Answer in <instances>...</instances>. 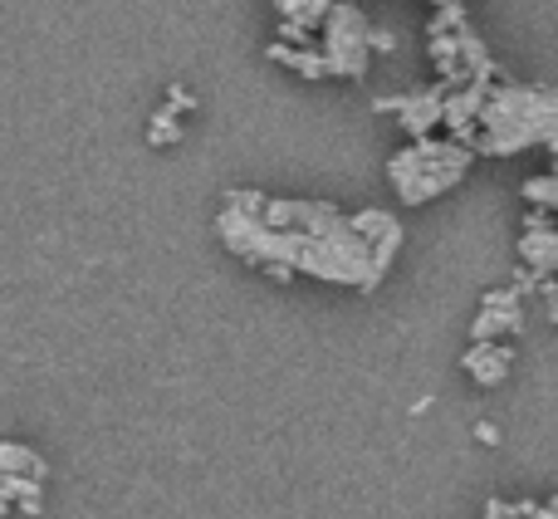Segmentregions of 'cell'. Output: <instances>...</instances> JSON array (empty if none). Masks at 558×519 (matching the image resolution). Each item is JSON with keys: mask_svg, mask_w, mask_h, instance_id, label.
<instances>
[{"mask_svg": "<svg viewBox=\"0 0 558 519\" xmlns=\"http://www.w3.org/2000/svg\"><path fill=\"white\" fill-rule=\"evenodd\" d=\"M216 236L235 260L265 269L279 285L314 275L324 285L373 294L387 275L377 245L357 226V212L348 216L328 202H308V196H270L255 186H231L221 216H216Z\"/></svg>", "mask_w": 558, "mask_h": 519, "instance_id": "6da1fadb", "label": "cell"}, {"mask_svg": "<svg viewBox=\"0 0 558 519\" xmlns=\"http://www.w3.org/2000/svg\"><path fill=\"white\" fill-rule=\"evenodd\" d=\"M530 147H549L558 157V88L549 84H514L500 79L485 98L475 153L481 157H520Z\"/></svg>", "mask_w": 558, "mask_h": 519, "instance_id": "7a4b0ae2", "label": "cell"}, {"mask_svg": "<svg viewBox=\"0 0 558 519\" xmlns=\"http://www.w3.org/2000/svg\"><path fill=\"white\" fill-rule=\"evenodd\" d=\"M471 143H456V137H422V143H407L402 153L387 157V182H392L397 202L402 206H426L436 196H446L451 186H461L471 177L475 162Z\"/></svg>", "mask_w": 558, "mask_h": 519, "instance_id": "3957f363", "label": "cell"}, {"mask_svg": "<svg viewBox=\"0 0 558 519\" xmlns=\"http://www.w3.org/2000/svg\"><path fill=\"white\" fill-rule=\"evenodd\" d=\"M318 49H324L333 79H353V84L367 79V64H373V25H367V15L353 0H338L333 5L324 35H318Z\"/></svg>", "mask_w": 558, "mask_h": 519, "instance_id": "277c9868", "label": "cell"}, {"mask_svg": "<svg viewBox=\"0 0 558 519\" xmlns=\"http://www.w3.org/2000/svg\"><path fill=\"white\" fill-rule=\"evenodd\" d=\"M446 94H451V84L436 79L432 88H416V94L373 98V108L377 113H392L397 123H402V133L412 137V143H422V137H436V128H446Z\"/></svg>", "mask_w": 558, "mask_h": 519, "instance_id": "5b68a950", "label": "cell"}, {"mask_svg": "<svg viewBox=\"0 0 558 519\" xmlns=\"http://www.w3.org/2000/svg\"><path fill=\"white\" fill-rule=\"evenodd\" d=\"M524 328V294L520 289H490L481 299V314L471 318V343H510Z\"/></svg>", "mask_w": 558, "mask_h": 519, "instance_id": "8992f818", "label": "cell"}, {"mask_svg": "<svg viewBox=\"0 0 558 519\" xmlns=\"http://www.w3.org/2000/svg\"><path fill=\"white\" fill-rule=\"evenodd\" d=\"M490 88L495 84H465V88H451V94H446V137L475 147V133H481V113H485Z\"/></svg>", "mask_w": 558, "mask_h": 519, "instance_id": "52a82bcc", "label": "cell"}, {"mask_svg": "<svg viewBox=\"0 0 558 519\" xmlns=\"http://www.w3.org/2000/svg\"><path fill=\"white\" fill-rule=\"evenodd\" d=\"M461 367L471 373V383L500 387L505 377H510V367H514V353H510V343H471L465 348V358H461Z\"/></svg>", "mask_w": 558, "mask_h": 519, "instance_id": "ba28073f", "label": "cell"}, {"mask_svg": "<svg viewBox=\"0 0 558 519\" xmlns=\"http://www.w3.org/2000/svg\"><path fill=\"white\" fill-rule=\"evenodd\" d=\"M520 265H530L544 279H558V226H534L520 236Z\"/></svg>", "mask_w": 558, "mask_h": 519, "instance_id": "9c48e42d", "label": "cell"}, {"mask_svg": "<svg viewBox=\"0 0 558 519\" xmlns=\"http://www.w3.org/2000/svg\"><path fill=\"white\" fill-rule=\"evenodd\" d=\"M265 59L270 64H284V69H294L299 79H333L328 74V59H324V49H299V45H284V39H270L265 45Z\"/></svg>", "mask_w": 558, "mask_h": 519, "instance_id": "30bf717a", "label": "cell"}, {"mask_svg": "<svg viewBox=\"0 0 558 519\" xmlns=\"http://www.w3.org/2000/svg\"><path fill=\"white\" fill-rule=\"evenodd\" d=\"M338 0H275V20H289V25H304L324 35L328 15H333Z\"/></svg>", "mask_w": 558, "mask_h": 519, "instance_id": "8fae6325", "label": "cell"}, {"mask_svg": "<svg viewBox=\"0 0 558 519\" xmlns=\"http://www.w3.org/2000/svg\"><path fill=\"white\" fill-rule=\"evenodd\" d=\"M0 500H5V510L39 515V505H45V481H25V475H0Z\"/></svg>", "mask_w": 558, "mask_h": 519, "instance_id": "7c38bea8", "label": "cell"}, {"mask_svg": "<svg viewBox=\"0 0 558 519\" xmlns=\"http://www.w3.org/2000/svg\"><path fill=\"white\" fill-rule=\"evenodd\" d=\"M45 456L39 451H29V446H20V442H5L0 446V475H25V481H45Z\"/></svg>", "mask_w": 558, "mask_h": 519, "instance_id": "4fadbf2b", "label": "cell"}, {"mask_svg": "<svg viewBox=\"0 0 558 519\" xmlns=\"http://www.w3.org/2000/svg\"><path fill=\"white\" fill-rule=\"evenodd\" d=\"M182 137H186L182 113H177V108H157L153 123H147V143H153V147H177Z\"/></svg>", "mask_w": 558, "mask_h": 519, "instance_id": "5bb4252c", "label": "cell"}, {"mask_svg": "<svg viewBox=\"0 0 558 519\" xmlns=\"http://www.w3.org/2000/svg\"><path fill=\"white\" fill-rule=\"evenodd\" d=\"M524 202L539 206V212H554L558 216V162H554V172L530 177V182H524Z\"/></svg>", "mask_w": 558, "mask_h": 519, "instance_id": "9a60e30c", "label": "cell"}, {"mask_svg": "<svg viewBox=\"0 0 558 519\" xmlns=\"http://www.w3.org/2000/svg\"><path fill=\"white\" fill-rule=\"evenodd\" d=\"M485 519H549V505L539 500H490L485 505Z\"/></svg>", "mask_w": 558, "mask_h": 519, "instance_id": "2e32d148", "label": "cell"}, {"mask_svg": "<svg viewBox=\"0 0 558 519\" xmlns=\"http://www.w3.org/2000/svg\"><path fill=\"white\" fill-rule=\"evenodd\" d=\"M465 25H471L465 5H441L432 20H426V35H451V29H465Z\"/></svg>", "mask_w": 558, "mask_h": 519, "instance_id": "e0dca14e", "label": "cell"}, {"mask_svg": "<svg viewBox=\"0 0 558 519\" xmlns=\"http://www.w3.org/2000/svg\"><path fill=\"white\" fill-rule=\"evenodd\" d=\"M314 35H318V29L289 25V20H279V25H275V39H284V45H299V49H314Z\"/></svg>", "mask_w": 558, "mask_h": 519, "instance_id": "ac0fdd59", "label": "cell"}, {"mask_svg": "<svg viewBox=\"0 0 558 519\" xmlns=\"http://www.w3.org/2000/svg\"><path fill=\"white\" fill-rule=\"evenodd\" d=\"M167 108H177V113H196V98L186 94L182 84H172V88H167Z\"/></svg>", "mask_w": 558, "mask_h": 519, "instance_id": "d6986e66", "label": "cell"}, {"mask_svg": "<svg viewBox=\"0 0 558 519\" xmlns=\"http://www.w3.org/2000/svg\"><path fill=\"white\" fill-rule=\"evenodd\" d=\"M539 299H544V304H549V318H554V324H558V279H544Z\"/></svg>", "mask_w": 558, "mask_h": 519, "instance_id": "ffe728a7", "label": "cell"}, {"mask_svg": "<svg viewBox=\"0 0 558 519\" xmlns=\"http://www.w3.org/2000/svg\"><path fill=\"white\" fill-rule=\"evenodd\" d=\"M397 49V35H387V29H373V55H392Z\"/></svg>", "mask_w": 558, "mask_h": 519, "instance_id": "44dd1931", "label": "cell"}, {"mask_svg": "<svg viewBox=\"0 0 558 519\" xmlns=\"http://www.w3.org/2000/svg\"><path fill=\"white\" fill-rule=\"evenodd\" d=\"M475 436H481V442H485V446H495V442H500V432H495V426H490V422H481V426H475Z\"/></svg>", "mask_w": 558, "mask_h": 519, "instance_id": "7402d4cb", "label": "cell"}, {"mask_svg": "<svg viewBox=\"0 0 558 519\" xmlns=\"http://www.w3.org/2000/svg\"><path fill=\"white\" fill-rule=\"evenodd\" d=\"M432 5H436V10H441V5H465V0H432Z\"/></svg>", "mask_w": 558, "mask_h": 519, "instance_id": "603a6c76", "label": "cell"}]
</instances>
